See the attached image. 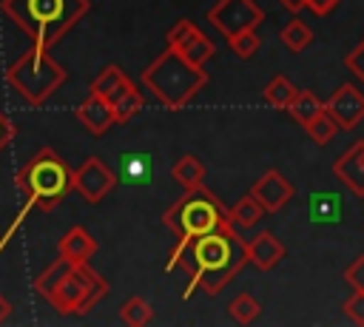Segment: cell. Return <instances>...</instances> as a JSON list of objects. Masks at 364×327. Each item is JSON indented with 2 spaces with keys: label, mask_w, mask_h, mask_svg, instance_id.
<instances>
[{
  "label": "cell",
  "mask_w": 364,
  "mask_h": 327,
  "mask_svg": "<svg viewBox=\"0 0 364 327\" xmlns=\"http://www.w3.org/2000/svg\"><path fill=\"white\" fill-rule=\"evenodd\" d=\"M344 68L355 77V80H361L364 82V37H361V43L344 57Z\"/></svg>",
  "instance_id": "32"
},
{
  "label": "cell",
  "mask_w": 364,
  "mask_h": 327,
  "mask_svg": "<svg viewBox=\"0 0 364 327\" xmlns=\"http://www.w3.org/2000/svg\"><path fill=\"white\" fill-rule=\"evenodd\" d=\"M279 3H282L287 11H293V14H299V11L304 9V0H279Z\"/></svg>",
  "instance_id": "37"
},
{
  "label": "cell",
  "mask_w": 364,
  "mask_h": 327,
  "mask_svg": "<svg viewBox=\"0 0 364 327\" xmlns=\"http://www.w3.org/2000/svg\"><path fill=\"white\" fill-rule=\"evenodd\" d=\"M205 17L225 40H230L247 28H256L264 20V11L253 0H219L216 6L208 9Z\"/></svg>",
  "instance_id": "8"
},
{
  "label": "cell",
  "mask_w": 364,
  "mask_h": 327,
  "mask_svg": "<svg viewBox=\"0 0 364 327\" xmlns=\"http://www.w3.org/2000/svg\"><path fill=\"white\" fill-rule=\"evenodd\" d=\"M14 182L26 196V205L51 210L74 191V168L54 148H40L17 171Z\"/></svg>",
  "instance_id": "4"
},
{
  "label": "cell",
  "mask_w": 364,
  "mask_h": 327,
  "mask_svg": "<svg viewBox=\"0 0 364 327\" xmlns=\"http://www.w3.org/2000/svg\"><path fill=\"white\" fill-rule=\"evenodd\" d=\"M245 264H247L245 239L228 222V225L193 239L179 253H171L165 270L171 273L173 267H185L191 273V284L185 290V299H191L196 287H202L208 296L222 293L228 287V282L242 273Z\"/></svg>",
  "instance_id": "1"
},
{
  "label": "cell",
  "mask_w": 364,
  "mask_h": 327,
  "mask_svg": "<svg viewBox=\"0 0 364 327\" xmlns=\"http://www.w3.org/2000/svg\"><path fill=\"white\" fill-rule=\"evenodd\" d=\"M165 43H168V48H173V51H179L185 60H191V63H196V65H205L213 54H216V45L191 23V20H176L168 31H165Z\"/></svg>",
  "instance_id": "10"
},
{
  "label": "cell",
  "mask_w": 364,
  "mask_h": 327,
  "mask_svg": "<svg viewBox=\"0 0 364 327\" xmlns=\"http://www.w3.org/2000/svg\"><path fill=\"white\" fill-rule=\"evenodd\" d=\"M17 136V128H14V122L0 111V151H6L9 145H11V139Z\"/></svg>",
  "instance_id": "34"
},
{
  "label": "cell",
  "mask_w": 364,
  "mask_h": 327,
  "mask_svg": "<svg viewBox=\"0 0 364 327\" xmlns=\"http://www.w3.org/2000/svg\"><path fill=\"white\" fill-rule=\"evenodd\" d=\"M250 193L262 202V208H264L267 213H276V210H282V208L296 196V185L287 182L276 168H270V171H264V173L250 185Z\"/></svg>",
  "instance_id": "12"
},
{
  "label": "cell",
  "mask_w": 364,
  "mask_h": 327,
  "mask_svg": "<svg viewBox=\"0 0 364 327\" xmlns=\"http://www.w3.org/2000/svg\"><path fill=\"white\" fill-rule=\"evenodd\" d=\"M131 88H136V85H134V80H131L119 65H105V68L91 80V85H88L91 94H97L100 100H105V102H111V105H117Z\"/></svg>",
  "instance_id": "16"
},
{
  "label": "cell",
  "mask_w": 364,
  "mask_h": 327,
  "mask_svg": "<svg viewBox=\"0 0 364 327\" xmlns=\"http://www.w3.org/2000/svg\"><path fill=\"white\" fill-rule=\"evenodd\" d=\"M68 80V71L48 54L46 45H31L23 51L9 68H6V82L23 97L26 105L40 108L46 100Z\"/></svg>",
  "instance_id": "6"
},
{
  "label": "cell",
  "mask_w": 364,
  "mask_h": 327,
  "mask_svg": "<svg viewBox=\"0 0 364 327\" xmlns=\"http://www.w3.org/2000/svg\"><path fill=\"white\" fill-rule=\"evenodd\" d=\"M142 108H145V97H142V91H139V88H131V91L114 105L117 122H128V119H134Z\"/></svg>",
  "instance_id": "29"
},
{
  "label": "cell",
  "mask_w": 364,
  "mask_h": 327,
  "mask_svg": "<svg viewBox=\"0 0 364 327\" xmlns=\"http://www.w3.org/2000/svg\"><path fill=\"white\" fill-rule=\"evenodd\" d=\"M324 108H327V114L338 122L341 131H353V128H358L361 119H364V94H361L353 82H341V85L330 94V100H324Z\"/></svg>",
  "instance_id": "11"
},
{
  "label": "cell",
  "mask_w": 364,
  "mask_h": 327,
  "mask_svg": "<svg viewBox=\"0 0 364 327\" xmlns=\"http://www.w3.org/2000/svg\"><path fill=\"white\" fill-rule=\"evenodd\" d=\"M259 43H262V40H259L256 28H247V31H242V34L230 37V40H228V48H230L239 60H247V57H253V54H256Z\"/></svg>",
  "instance_id": "30"
},
{
  "label": "cell",
  "mask_w": 364,
  "mask_h": 327,
  "mask_svg": "<svg viewBox=\"0 0 364 327\" xmlns=\"http://www.w3.org/2000/svg\"><path fill=\"white\" fill-rule=\"evenodd\" d=\"M264 213H267V210L262 208V202H259L253 193H245L236 205L228 208V222H230L236 230H247V227H253Z\"/></svg>",
  "instance_id": "20"
},
{
  "label": "cell",
  "mask_w": 364,
  "mask_h": 327,
  "mask_svg": "<svg viewBox=\"0 0 364 327\" xmlns=\"http://www.w3.org/2000/svg\"><path fill=\"white\" fill-rule=\"evenodd\" d=\"M245 250H247V262H250L256 270H262V273L273 270V267L287 256L284 245H282V242L276 239V233H270V230H262V233L245 239Z\"/></svg>",
  "instance_id": "14"
},
{
  "label": "cell",
  "mask_w": 364,
  "mask_h": 327,
  "mask_svg": "<svg viewBox=\"0 0 364 327\" xmlns=\"http://www.w3.org/2000/svg\"><path fill=\"white\" fill-rule=\"evenodd\" d=\"M296 94H299V88H296L293 80H287L284 74H276V77L267 82V88L262 91L264 102H267L270 108H279V111H287V105L293 102Z\"/></svg>",
  "instance_id": "23"
},
{
  "label": "cell",
  "mask_w": 364,
  "mask_h": 327,
  "mask_svg": "<svg viewBox=\"0 0 364 327\" xmlns=\"http://www.w3.org/2000/svg\"><path fill=\"white\" fill-rule=\"evenodd\" d=\"M0 11L31 43L51 48L91 11V0H0Z\"/></svg>",
  "instance_id": "2"
},
{
  "label": "cell",
  "mask_w": 364,
  "mask_h": 327,
  "mask_svg": "<svg viewBox=\"0 0 364 327\" xmlns=\"http://www.w3.org/2000/svg\"><path fill=\"white\" fill-rule=\"evenodd\" d=\"M344 316L353 324H364V290H353V296L344 301Z\"/></svg>",
  "instance_id": "31"
},
{
  "label": "cell",
  "mask_w": 364,
  "mask_h": 327,
  "mask_svg": "<svg viewBox=\"0 0 364 327\" xmlns=\"http://www.w3.org/2000/svg\"><path fill=\"white\" fill-rule=\"evenodd\" d=\"M162 225L176 233V247L171 253H179L185 245H191L193 239L228 225V208L219 202L216 193H210L205 185L185 191L165 213H162Z\"/></svg>",
  "instance_id": "5"
},
{
  "label": "cell",
  "mask_w": 364,
  "mask_h": 327,
  "mask_svg": "<svg viewBox=\"0 0 364 327\" xmlns=\"http://www.w3.org/2000/svg\"><path fill=\"white\" fill-rule=\"evenodd\" d=\"M9 316H11V301H9V299L0 293V324H3Z\"/></svg>",
  "instance_id": "36"
},
{
  "label": "cell",
  "mask_w": 364,
  "mask_h": 327,
  "mask_svg": "<svg viewBox=\"0 0 364 327\" xmlns=\"http://www.w3.org/2000/svg\"><path fill=\"white\" fill-rule=\"evenodd\" d=\"M71 264H74V262H71V259H65V256H60L57 262H51V264H48V267H46V270L37 276L34 290H37L43 299H48V296L57 290V284L65 279V273L71 270Z\"/></svg>",
  "instance_id": "24"
},
{
  "label": "cell",
  "mask_w": 364,
  "mask_h": 327,
  "mask_svg": "<svg viewBox=\"0 0 364 327\" xmlns=\"http://www.w3.org/2000/svg\"><path fill=\"white\" fill-rule=\"evenodd\" d=\"M324 111V100H318L313 91H307V88H299V94L293 97V102L287 105V114L304 128L307 122H313L318 114Z\"/></svg>",
  "instance_id": "21"
},
{
  "label": "cell",
  "mask_w": 364,
  "mask_h": 327,
  "mask_svg": "<svg viewBox=\"0 0 364 327\" xmlns=\"http://www.w3.org/2000/svg\"><path fill=\"white\" fill-rule=\"evenodd\" d=\"M119 321H122V324H131V327L151 324V321H154V307H151V301H145L142 296L125 299L122 307H119Z\"/></svg>",
  "instance_id": "25"
},
{
  "label": "cell",
  "mask_w": 364,
  "mask_h": 327,
  "mask_svg": "<svg viewBox=\"0 0 364 327\" xmlns=\"http://www.w3.org/2000/svg\"><path fill=\"white\" fill-rule=\"evenodd\" d=\"M228 313H230V318H233L236 324H253V321L259 318V313H262V304H259L250 293H239V296L230 299Z\"/></svg>",
  "instance_id": "27"
},
{
  "label": "cell",
  "mask_w": 364,
  "mask_h": 327,
  "mask_svg": "<svg viewBox=\"0 0 364 327\" xmlns=\"http://www.w3.org/2000/svg\"><path fill=\"white\" fill-rule=\"evenodd\" d=\"M74 117L80 119V125H85L94 136H102L111 125H117V114H114V105L100 100L97 94L88 91V97L74 108Z\"/></svg>",
  "instance_id": "15"
},
{
  "label": "cell",
  "mask_w": 364,
  "mask_h": 327,
  "mask_svg": "<svg viewBox=\"0 0 364 327\" xmlns=\"http://www.w3.org/2000/svg\"><path fill=\"white\" fill-rule=\"evenodd\" d=\"M114 188H117V173H114L100 156H88L80 168H74V191H77L85 202L97 205V202H102Z\"/></svg>",
  "instance_id": "9"
},
{
  "label": "cell",
  "mask_w": 364,
  "mask_h": 327,
  "mask_svg": "<svg viewBox=\"0 0 364 327\" xmlns=\"http://www.w3.org/2000/svg\"><path fill=\"white\" fill-rule=\"evenodd\" d=\"M139 82L162 102V108L182 111L208 85V71L205 65L185 60L179 51L165 48L148 68H142Z\"/></svg>",
  "instance_id": "3"
},
{
  "label": "cell",
  "mask_w": 364,
  "mask_h": 327,
  "mask_svg": "<svg viewBox=\"0 0 364 327\" xmlns=\"http://www.w3.org/2000/svg\"><path fill=\"white\" fill-rule=\"evenodd\" d=\"M338 3H341V0H304V9H310L316 17H324V14H330Z\"/></svg>",
  "instance_id": "35"
},
{
  "label": "cell",
  "mask_w": 364,
  "mask_h": 327,
  "mask_svg": "<svg viewBox=\"0 0 364 327\" xmlns=\"http://www.w3.org/2000/svg\"><path fill=\"white\" fill-rule=\"evenodd\" d=\"M344 282L353 287V290H364V253H358L353 259V264L344 270Z\"/></svg>",
  "instance_id": "33"
},
{
  "label": "cell",
  "mask_w": 364,
  "mask_h": 327,
  "mask_svg": "<svg viewBox=\"0 0 364 327\" xmlns=\"http://www.w3.org/2000/svg\"><path fill=\"white\" fill-rule=\"evenodd\" d=\"M279 40L284 43V48H290V51H304L310 43H313V28L307 26V23H301L299 17H293L287 26H282V31H279Z\"/></svg>",
  "instance_id": "26"
},
{
  "label": "cell",
  "mask_w": 364,
  "mask_h": 327,
  "mask_svg": "<svg viewBox=\"0 0 364 327\" xmlns=\"http://www.w3.org/2000/svg\"><path fill=\"white\" fill-rule=\"evenodd\" d=\"M151 156L148 154H122L119 156V171H122V182L128 185H148L151 182Z\"/></svg>",
  "instance_id": "22"
},
{
  "label": "cell",
  "mask_w": 364,
  "mask_h": 327,
  "mask_svg": "<svg viewBox=\"0 0 364 327\" xmlns=\"http://www.w3.org/2000/svg\"><path fill=\"white\" fill-rule=\"evenodd\" d=\"M304 131H307V136H310L316 145H327V142H333V136H336L341 128H338V122H336V119L327 114V108H324L313 122L304 125Z\"/></svg>",
  "instance_id": "28"
},
{
  "label": "cell",
  "mask_w": 364,
  "mask_h": 327,
  "mask_svg": "<svg viewBox=\"0 0 364 327\" xmlns=\"http://www.w3.org/2000/svg\"><path fill=\"white\" fill-rule=\"evenodd\" d=\"M333 173L347 191L364 199V139H355L344 148V154L333 162Z\"/></svg>",
  "instance_id": "13"
},
{
  "label": "cell",
  "mask_w": 364,
  "mask_h": 327,
  "mask_svg": "<svg viewBox=\"0 0 364 327\" xmlns=\"http://www.w3.org/2000/svg\"><path fill=\"white\" fill-rule=\"evenodd\" d=\"M108 293V282L88 267V262H74L57 290L46 299L60 316H85L102 296Z\"/></svg>",
  "instance_id": "7"
},
{
  "label": "cell",
  "mask_w": 364,
  "mask_h": 327,
  "mask_svg": "<svg viewBox=\"0 0 364 327\" xmlns=\"http://www.w3.org/2000/svg\"><path fill=\"white\" fill-rule=\"evenodd\" d=\"M307 219L313 225H338L344 219V199L336 191H316L307 202Z\"/></svg>",
  "instance_id": "17"
},
{
  "label": "cell",
  "mask_w": 364,
  "mask_h": 327,
  "mask_svg": "<svg viewBox=\"0 0 364 327\" xmlns=\"http://www.w3.org/2000/svg\"><path fill=\"white\" fill-rule=\"evenodd\" d=\"M60 256L71 259V262H88L94 253H97V239L82 227V225H74L71 230L63 233L60 239Z\"/></svg>",
  "instance_id": "18"
},
{
  "label": "cell",
  "mask_w": 364,
  "mask_h": 327,
  "mask_svg": "<svg viewBox=\"0 0 364 327\" xmlns=\"http://www.w3.org/2000/svg\"><path fill=\"white\" fill-rule=\"evenodd\" d=\"M171 173H173V179H176L185 191H193V188H202V185H205L208 168H205V162H202L199 156H193V154H182V156L173 162Z\"/></svg>",
  "instance_id": "19"
}]
</instances>
